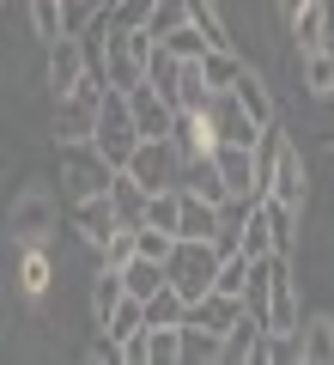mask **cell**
<instances>
[{
  "mask_svg": "<svg viewBox=\"0 0 334 365\" xmlns=\"http://www.w3.org/2000/svg\"><path fill=\"white\" fill-rule=\"evenodd\" d=\"M146 323H152V329H177V323H189V299H182L177 287H158L152 299H146Z\"/></svg>",
  "mask_w": 334,
  "mask_h": 365,
  "instance_id": "cell-22",
  "label": "cell"
},
{
  "mask_svg": "<svg viewBox=\"0 0 334 365\" xmlns=\"http://www.w3.org/2000/svg\"><path fill=\"white\" fill-rule=\"evenodd\" d=\"M177 237H219V201L182 189V225H177Z\"/></svg>",
  "mask_w": 334,
  "mask_h": 365,
  "instance_id": "cell-14",
  "label": "cell"
},
{
  "mask_svg": "<svg viewBox=\"0 0 334 365\" xmlns=\"http://www.w3.org/2000/svg\"><path fill=\"white\" fill-rule=\"evenodd\" d=\"M152 365H182V323L152 329Z\"/></svg>",
  "mask_w": 334,
  "mask_h": 365,
  "instance_id": "cell-32",
  "label": "cell"
},
{
  "mask_svg": "<svg viewBox=\"0 0 334 365\" xmlns=\"http://www.w3.org/2000/svg\"><path fill=\"white\" fill-rule=\"evenodd\" d=\"M110 182H116V165L98 153V140H61V189H67V201L110 195Z\"/></svg>",
  "mask_w": 334,
  "mask_h": 365,
  "instance_id": "cell-2",
  "label": "cell"
},
{
  "mask_svg": "<svg viewBox=\"0 0 334 365\" xmlns=\"http://www.w3.org/2000/svg\"><path fill=\"white\" fill-rule=\"evenodd\" d=\"M91 140H98V153L110 158L116 170L134 158V146H140L146 134H140V122H134L128 91H116V86H110V98H103V116H98V134H91Z\"/></svg>",
  "mask_w": 334,
  "mask_h": 365,
  "instance_id": "cell-4",
  "label": "cell"
},
{
  "mask_svg": "<svg viewBox=\"0 0 334 365\" xmlns=\"http://www.w3.org/2000/svg\"><path fill=\"white\" fill-rule=\"evenodd\" d=\"M298 73H304V91H310V98H334V49H304Z\"/></svg>",
  "mask_w": 334,
  "mask_h": 365,
  "instance_id": "cell-21",
  "label": "cell"
},
{
  "mask_svg": "<svg viewBox=\"0 0 334 365\" xmlns=\"http://www.w3.org/2000/svg\"><path fill=\"white\" fill-rule=\"evenodd\" d=\"M231 91H237V104H244L261 128H273V122H280V116H273V91H268V79H261L256 67H244V79H237Z\"/></svg>",
  "mask_w": 334,
  "mask_h": 365,
  "instance_id": "cell-15",
  "label": "cell"
},
{
  "mask_svg": "<svg viewBox=\"0 0 334 365\" xmlns=\"http://www.w3.org/2000/svg\"><path fill=\"white\" fill-rule=\"evenodd\" d=\"M304 153H298V146L292 140H286L280 146V158H273V182H268V195L273 201H292V207H304ZM268 195H261V201H268Z\"/></svg>",
  "mask_w": 334,
  "mask_h": 365,
  "instance_id": "cell-11",
  "label": "cell"
},
{
  "mask_svg": "<svg viewBox=\"0 0 334 365\" xmlns=\"http://www.w3.org/2000/svg\"><path fill=\"white\" fill-rule=\"evenodd\" d=\"M225 359V335L207 323H182V365H213Z\"/></svg>",
  "mask_w": 334,
  "mask_h": 365,
  "instance_id": "cell-17",
  "label": "cell"
},
{
  "mask_svg": "<svg viewBox=\"0 0 334 365\" xmlns=\"http://www.w3.org/2000/svg\"><path fill=\"white\" fill-rule=\"evenodd\" d=\"M122 170L158 195V189H177V182H182V153H177V140H170V134H152V140L134 146V158H128Z\"/></svg>",
  "mask_w": 334,
  "mask_h": 365,
  "instance_id": "cell-6",
  "label": "cell"
},
{
  "mask_svg": "<svg viewBox=\"0 0 334 365\" xmlns=\"http://www.w3.org/2000/svg\"><path fill=\"white\" fill-rule=\"evenodd\" d=\"M85 73H91L85 37H79V31L55 37V43H49V91H55V98H67L73 86H85Z\"/></svg>",
  "mask_w": 334,
  "mask_h": 365,
  "instance_id": "cell-7",
  "label": "cell"
},
{
  "mask_svg": "<svg viewBox=\"0 0 334 365\" xmlns=\"http://www.w3.org/2000/svg\"><path fill=\"white\" fill-rule=\"evenodd\" d=\"M219 262H225V250H219V237H177V250H170V287L182 292V299H207L219 280Z\"/></svg>",
  "mask_w": 334,
  "mask_h": 365,
  "instance_id": "cell-1",
  "label": "cell"
},
{
  "mask_svg": "<svg viewBox=\"0 0 334 365\" xmlns=\"http://www.w3.org/2000/svg\"><path fill=\"white\" fill-rule=\"evenodd\" d=\"M152 49H158V37L152 31H116L110 37V49H103V86H116V91H134L146 79V61H152Z\"/></svg>",
  "mask_w": 334,
  "mask_h": 365,
  "instance_id": "cell-5",
  "label": "cell"
},
{
  "mask_svg": "<svg viewBox=\"0 0 334 365\" xmlns=\"http://www.w3.org/2000/svg\"><path fill=\"white\" fill-rule=\"evenodd\" d=\"M25 13H31V31H37L43 43L67 37V6L61 0H25Z\"/></svg>",
  "mask_w": 334,
  "mask_h": 365,
  "instance_id": "cell-23",
  "label": "cell"
},
{
  "mask_svg": "<svg viewBox=\"0 0 334 365\" xmlns=\"http://www.w3.org/2000/svg\"><path fill=\"white\" fill-rule=\"evenodd\" d=\"M189 323H207V329H219V335H225V329H237L244 323V299H237V292H207V299H194L189 304Z\"/></svg>",
  "mask_w": 334,
  "mask_h": 365,
  "instance_id": "cell-12",
  "label": "cell"
},
{
  "mask_svg": "<svg viewBox=\"0 0 334 365\" xmlns=\"http://www.w3.org/2000/svg\"><path fill=\"white\" fill-rule=\"evenodd\" d=\"M237 250H249V256H280V244H273V225H268V207L256 201V213H249L244 237H237Z\"/></svg>",
  "mask_w": 334,
  "mask_h": 365,
  "instance_id": "cell-26",
  "label": "cell"
},
{
  "mask_svg": "<svg viewBox=\"0 0 334 365\" xmlns=\"http://www.w3.org/2000/svg\"><path fill=\"white\" fill-rule=\"evenodd\" d=\"M122 280H128V292H134V299H152L158 287H170V268H165L158 256H134L128 268H122Z\"/></svg>",
  "mask_w": 334,
  "mask_h": 365,
  "instance_id": "cell-20",
  "label": "cell"
},
{
  "mask_svg": "<svg viewBox=\"0 0 334 365\" xmlns=\"http://www.w3.org/2000/svg\"><path fill=\"white\" fill-rule=\"evenodd\" d=\"M298 341H304V365H334V317L298 323Z\"/></svg>",
  "mask_w": 334,
  "mask_h": 365,
  "instance_id": "cell-19",
  "label": "cell"
},
{
  "mask_svg": "<svg viewBox=\"0 0 334 365\" xmlns=\"http://www.w3.org/2000/svg\"><path fill=\"white\" fill-rule=\"evenodd\" d=\"M207 116H213V134H219V140H237V146H256L261 134H268V128H261V122L249 116L244 104H237V91H213Z\"/></svg>",
  "mask_w": 334,
  "mask_h": 365,
  "instance_id": "cell-9",
  "label": "cell"
},
{
  "mask_svg": "<svg viewBox=\"0 0 334 365\" xmlns=\"http://www.w3.org/2000/svg\"><path fill=\"white\" fill-rule=\"evenodd\" d=\"M128 299V280H122V268H98V280H91V317H98V329L110 323V311Z\"/></svg>",
  "mask_w": 334,
  "mask_h": 365,
  "instance_id": "cell-18",
  "label": "cell"
},
{
  "mask_svg": "<svg viewBox=\"0 0 334 365\" xmlns=\"http://www.w3.org/2000/svg\"><path fill=\"white\" fill-rule=\"evenodd\" d=\"M158 13V0H110V19H116V31H146Z\"/></svg>",
  "mask_w": 334,
  "mask_h": 365,
  "instance_id": "cell-29",
  "label": "cell"
},
{
  "mask_svg": "<svg viewBox=\"0 0 334 365\" xmlns=\"http://www.w3.org/2000/svg\"><path fill=\"white\" fill-rule=\"evenodd\" d=\"M103 73H85V86H73L67 98H55V140H91L98 134V116H103Z\"/></svg>",
  "mask_w": 334,
  "mask_h": 365,
  "instance_id": "cell-3",
  "label": "cell"
},
{
  "mask_svg": "<svg viewBox=\"0 0 334 365\" xmlns=\"http://www.w3.org/2000/svg\"><path fill=\"white\" fill-rule=\"evenodd\" d=\"M122 353H128V365H152V323L134 329V335L122 341Z\"/></svg>",
  "mask_w": 334,
  "mask_h": 365,
  "instance_id": "cell-34",
  "label": "cell"
},
{
  "mask_svg": "<svg viewBox=\"0 0 334 365\" xmlns=\"http://www.w3.org/2000/svg\"><path fill=\"white\" fill-rule=\"evenodd\" d=\"M19 287L37 299L43 287H49V256H43V237H31L25 244V256H19Z\"/></svg>",
  "mask_w": 334,
  "mask_h": 365,
  "instance_id": "cell-25",
  "label": "cell"
},
{
  "mask_svg": "<svg viewBox=\"0 0 334 365\" xmlns=\"http://www.w3.org/2000/svg\"><path fill=\"white\" fill-rule=\"evenodd\" d=\"M146 225H165V232L182 225V182H177V189H158V195L146 201Z\"/></svg>",
  "mask_w": 334,
  "mask_h": 365,
  "instance_id": "cell-27",
  "label": "cell"
},
{
  "mask_svg": "<svg viewBox=\"0 0 334 365\" xmlns=\"http://www.w3.org/2000/svg\"><path fill=\"white\" fill-rule=\"evenodd\" d=\"M189 25V0H158V13H152V37H170V31H182Z\"/></svg>",
  "mask_w": 334,
  "mask_h": 365,
  "instance_id": "cell-30",
  "label": "cell"
},
{
  "mask_svg": "<svg viewBox=\"0 0 334 365\" xmlns=\"http://www.w3.org/2000/svg\"><path fill=\"white\" fill-rule=\"evenodd\" d=\"M110 201H116L122 225H146V201H152V189H146V182H134L128 170H116V182H110Z\"/></svg>",
  "mask_w": 334,
  "mask_h": 365,
  "instance_id": "cell-16",
  "label": "cell"
},
{
  "mask_svg": "<svg viewBox=\"0 0 334 365\" xmlns=\"http://www.w3.org/2000/svg\"><path fill=\"white\" fill-rule=\"evenodd\" d=\"M201 67H207V79H213V91H231L237 79H244V55L237 49H207Z\"/></svg>",
  "mask_w": 334,
  "mask_h": 365,
  "instance_id": "cell-24",
  "label": "cell"
},
{
  "mask_svg": "<svg viewBox=\"0 0 334 365\" xmlns=\"http://www.w3.org/2000/svg\"><path fill=\"white\" fill-rule=\"evenodd\" d=\"M158 43H170V49L182 55V61H201L213 43H207V31H194V25H182V31H170V37H158Z\"/></svg>",
  "mask_w": 334,
  "mask_h": 365,
  "instance_id": "cell-31",
  "label": "cell"
},
{
  "mask_svg": "<svg viewBox=\"0 0 334 365\" xmlns=\"http://www.w3.org/2000/svg\"><path fill=\"white\" fill-rule=\"evenodd\" d=\"M85 359H91V365H128V353H122V341L110 335V329H103V335L85 347Z\"/></svg>",
  "mask_w": 334,
  "mask_h": 365,
  "instance_id": "cell-33",
  "label": "cell"
},
{
  "mask_svg": "<svg viewBox=\"0 0 334 365\" xmlns=\"http://www.w3.org/2000/svg\"><path fill=\"white\" fill-rule=\"evenodd\" d=\"M103 329H110L116 341H128L134 329H146V299H134V292H128V299H122L116 311H110V323H103Z\"/></svg>",
  "mask_w": 334,
  "mask_h": 365,
  "instance_id": "cell-28",
  "label": "cell"
},
{
  "mask_svg": "<svg viewBox=\"0 0 334 365\" xmlns=\"http://www.w3.org/2000/svg\"><path fill=\"white\" fill-rule=\"evenodd\" d=\"M49 220H55V207H49V195H43V189H31V195L13 201V237H19V244L43 237V232H49Z\"/></svg>",
  "mask_w": 334,
  "mask_h": 365,
  "instance_id": "cell-13",
  "label": "cell"
},
{
  "mask_svg": "<svg viewBox=\"0 0 334 365\" xmlns=\"http://www.w3.org/2000/svg\"><path fill=\"white\" fill-rule=\"evenodd\" d=\"M67 207H73V232L91 244V256L122 232V213H116V201H110V195H85V201H67Z\"/></svg>",
  "mask_w": 334,
  "mask_h": 365,
  "instance_id": "cell-8",
  "label": "cell"
},
{
  "mask_svg": "<svg viewBox=\"0 0 334 365\" xmlns=\"http://www.w3.org/2000/svg\"><path fill=\"white\" fill-rule=\"evenodd\" d=\"M213 165H219V177L231 182V195H256V146L219 140V146H213ZM256 201H261V195H256Z\"/></svg>",
  "mask_w": 334,
  "mask_h": 365,
  "instance_id": "cell-10",
  "label": "cell"
}]
</instances>
